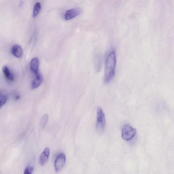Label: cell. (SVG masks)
Returning <instances> with one entry per match:
<instances>
[{
    "mask_svg": "<svg viewBox=\"0 0 174 174\" xmlns=\"http://www.w3.org/2000/svg\"><path fill=\"white\" fill-rule=\"evenodd\" d=\"M7 98L5 94L1 93L0 96V104H1V108L4 105L7 101Z\"/></svg>",
    "mask_w": 174,
    "mask_h": 174,
    "instance_id": "4fadbf2b",
    "label": "cell"
},
{
    "mask_svg": "<svg viewBox=\"0 0 174 174\" xmlns=\"http://www.w3.org/2000/svg\"><path fill=\"white\" fill-rule=\"evenodd\" d=\"M136 133L137 130L135 128L132 127L129 125L126 124L123 128L122 138L125 141H130L134 138Z\"/></svg>",
    "mask_w": 174,
    "mask_h": 174,
    "instance_id": "3957f363",
    "label": "cell"
},
{
    "mask_svg": "<svg viewBox=\"0 0 174 174\" xmlns=\"http://www.w3.org/2000/svg\"><path fill=\"white\" fill-rule=\"evenodd\" d=\"M2 71L5 78L7 80L10 82L14 81V75L8 67L7 66H4L2 68Z\"/></svg>",
    "mask_w": 174,
    "mask_h": 174,
    "instance_id": "ba28073f",
    "label": "cell"
},
{
    "mask_svg": "<svg viewBox=\"0 0 174 174\" xmlns=\"http://www.w3.org/2000/svg\"><path fill=\"white\" fill-rule=\"evenodd\" d=\"M43 77L40 73L35 75V77L32 83V88L34 89L37 88L41 85Z\"/></svg>",
    "mask_w": 174,
    "mask_h": 174,
    "instance_id": "30bf717a",
    "label": "cell"
},
{
    "mask_svg": "<svg viewBox=\"0 0 174 174\" xmlns=\"http://www.w3.org/2000/svg\"><path fill=\"white\" fill-rule=\"evenodd\" d=\"M80 8H75L68 10L66 13L65 18L66 20H69L76 17L80 13Z\"/></svg>",
    "mask_w": 174,
    "mask_h": 174,
    "instance_id": "5b68a950",
    "label": "cell"
},
{
    "mask_svg": "<svg viewBox=\"0 0 174 174\" xmlns=\"http://www.w3.org/2000/svg\"><path fill=\"white\" fill-rule=\"evenodd\" d=\"M41 7V4L40 2H37L36 3L34 7L33 11V17L35 18L39 14Z\"/></svg>",
    "mask_w": 174,
    "mask_h": 174,
    "instance_id": "8fae6325",
    "label": "cell"
},
{
    "mask_svg": "<svg viewBox=\"0 0 174 174\" xmlns=\"http://www.w3.org/2000/svg\"><path fill=\"white\" fill-rule=\"evenodd\" d=\"M11 52L13 56L19 58L23 55V51L22 47L17 45L13 46L11 49Z\"/></svg>",
    "mask_w": 174,
    "mask_h": 174,
    "instance_id": "9c48e42d",
    "label": "cell"
},
{
    "mask_svg": "<svg viewBox=\"0 0 174 174\" xmlns=\"http://www.w3.org/2000/svg\"><path fill=\"white\" fill-rule=\"evenodd\" d=\"M50 154V150L48 147L45 148L39 157V163L41 166L46 163L49 159Z\"/></svg>",
    "mask_w": 174,
    "mask_h": 174,
    "instance_id": "8992f818",
    "label": "cell"
},
{
    "mask_svg": "<svg viewBox=\"0 0 174 174\" xmlns=\"http://www.w3.org/2000/svg\"><path fill=\"white\" fill-rule=\"evenodd\" d=\"M48 120V116L47 114H45L41 118L40 122V125L41 127L44 128L46 125Z\"/></svg>",
    "mask_w": 174,
    "mask_h": 174,
    "instance_id": "7c38bea8",
    "label": "cell"
},
{
    "mask_svg": "<svg viewBox=\"0 0 174 174\" xmlns=\"http://www.w3.org/2000/svg\"><path fill=\"white\" fill-rule=\"evenodd\" d=\"M39 61L37 58H33L30 62V66L31 69L35 75L39 73Z\"/></svg>",
    "mask_w": 174,
    "mask_h": 174,
    "instance_id": "52a82bcc",
    "label": "cell"
},
{
    "mask_svg": "<svg viewBox=\"0 0 174 174\" xmlns=\"http://www.w3.org/2000/svg\"><path fill=\"white\" fill-rule=\"evenodd\" d=\"M105 127V115L100 107L97 109V120L96 124V130L99 134H103Z\"/></svg>",
    "mask_w": 174,
    "mask_h": 174,
    "instance_id": "7a4b0ae2",
    "label": "cell"
},
{
    "mask_svg": "<svg viewBox=\"0 0 174 174\" xmlns=\"http://www.w3.org/2000/svg\"><path fill=\"white\" fill-rule=\"evenodd\" d=\"M66 161L65 155L63 153L60 154L56 158L55 162V167L56 172L60 171L63 167Z\"/></svg>",
    "mask_w": 174,
    "mask_h": 174,
    "instance_id": "277c9868",
    "label": "cell"
},
{
    "mask_svg": "<svg viewBox=\"0 0 174 174\" xmlns=\"http://www.w3.org/2000/svg\"><path fill=\"white\" fill-rule=\"evenodd\" d=\"M34 168L31 166H28L26 167L24 172L25 174H31L33 171Z\"/></svg>",
    "mask_w": 174,
    "mask_h": 174,
    "instance_id": "5bb4252c",
    "label": "cell"
},
{
    "mask_svg": "<svg viewBox=\"0 0 174 174\" xmlns=\"http://www.w3.org/2000/svg\"><path fill=\"white\" fill-rule=\"evenodd\" d=\"M116 59L115 51H112L107 56L105 63L104 81L110 82L115 76Z\"/></svg>",
    "mask_w": 174,
    "mask_h": 174,
    "instance_id": "6da1fadb",
    "label": "cell"
}]
</instances>
